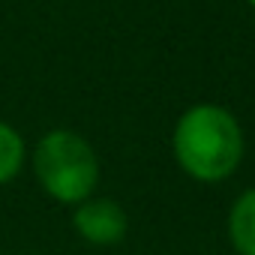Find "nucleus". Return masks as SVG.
Listing matches in <instances>:
<instances>
[{
  "instance_id": "7ed1b4c3",
  "label": "nucleus",
  "mask_w": 255,
  "mask_h": 255,
  "mask_svg": "<svg viewBox=\"0 0 255 255\" xmlns=\"http://www.w3.org/2000/svg\"><path fill=\"white\" fill-rule=\"evenodd\" d=\"M72 228L90 246H114L129 231V216L114 198L90 195L72 207Z\"/></svg>"
},
{
  "instance_id": "f257e3e1",
  "label": "nucleus",
  "mask_w": 255,
  "mask_h": 255,
  "mask_svg": "<svg viewBox=\"0 0 255 255\" xmlns=\"http://www.w3.org/2000/svg\"><path fill=\"white\" fill-rule=\"evenodd\" d=\"M177 165L198 183L231 177L243 159V129L237 117L213 102H198L177 117L171 135Z\"/></svg>"
},
{
  "instance_id": "20e7f679",
  "label": "nucleus",
  "mask_w": 255,
  "mask_h": 255,
  "mask_svg": "<svg viewBox=\"0 0 255 255\" xmlns=\"http://www.w3.org/2000/svg\"><path fill=\"white\" fill-rule=\"evenodd\" d=\"M228 240L237 255H255V189L234 198L228 213Z\"/></svg>"
},
{
  "instance_id": "423d86ee",
  "label": "nucleus",
  "mask_w": 255,
  "mask_h": 255,
  "mask_svg": "<svg viewBox=\"0 0 255 255\" xmlns=\"http://www.w3.org/2000/svg\"><path fill=\"white\" fill-rule=\"evenodd\" d=\"M246 3H249V6H252V9H255V0H246Z\"/></svg>"
},
{
  "instance_id": "f03ea898",
  "label": "nucleus",
  "mask_w": 255,
  "mask_h": 255,
  "mask_svg": "<svg viewBox=\"0 0 255 255\" xmlns=\"http://www.w3.org/2000/svg\"><path fill=\"white\" fill-rule=\"evenodd\" d=\"M30 168L42 192L66 207L90 198L99 183V156L75 129H48L30 153Z\"/></svg>"
},
{
  "instance_id": "39448f33",
  "label": "nucleus",
  "mask_w": 255,
  "mask_h": 255,
  "mask_svg": "<svg viewBox=\"0 0 255 255\" xmlns=\"http://www.w3.org/2000/svg\"><path fill=\"white\" fill-rule=\"evenodd\" d=\"M27 162V144H24V135L15 129L12 123L0 120V186L12 183L21 168Z\"/></svg>"
}]
</instances>
